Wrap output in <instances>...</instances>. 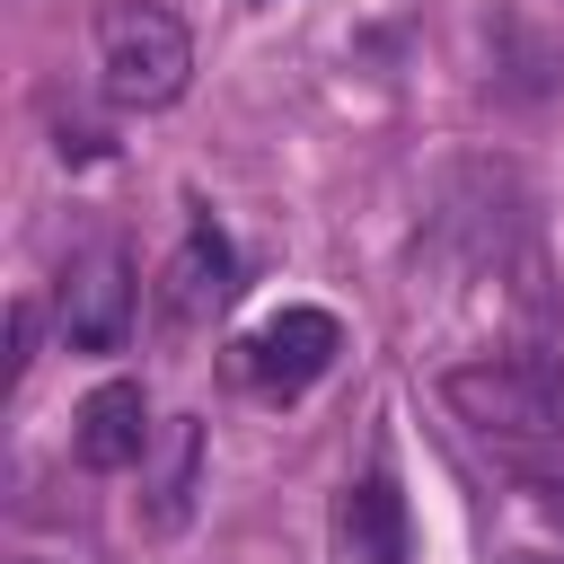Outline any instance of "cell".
Here are the masks:
<instances>
[{
    "mask_svg": "<svg viewBox=\"0 0 564 564\" xmlns=\"http://www.w3.org/2000/svg\"><path fill=\"white\" fill-rule=\"evenodd\" d=\"M185 79H194V35H185L176 9H159V0H123V9L97 18V88H106L115 106L159 115V106L185 97Z\"/></svg>",
    "mask_w": 564,
    "mask_h": 564,
    "instance_id": "6da1fadb",
    "label": "cell"
},
{
    "mask_svg": "<svg viewBox=\"0 0 564 564\" xmlns=\"http://www.w3.org/2000/svg\"><path fill=\"white\" fill-rule=\"evenodd\" d=\"M441 397L467 432L485 441H555L564 432V379L555 361H529V352H485V361H458L441 370Z\"/></svg>",
    "mask_w": 564,
    "mask_h": 564,
    "instance_id": "7a4b0ae2",
    "label": "cell"
},
{
    "mask_svg": "<svg viewBox=\"0 0 564 564\" xmlns=\"http://www.w3.org/2000/svg\"><path fill=\"white\" fill-rule=\"evenodd\" d=\"M132 308H141V282H132V256L123 247H79L70 264H62V282H53V317H62V335L79 344V352H123V335H132Z\"/></svg>",
    "mask_w": 564,
    "mask_h": 564,
    "instance_id": "3957f363",
    "label": "cell"
},
{
    "mask_svg": "<svg viewBox=\"0 0 564 564\" xmlns=\"http://www.w3.org/2000/svg\"><path fill=\"white\" fill-rule=\"evenodd\" d=\"M335 352H344L335 308L291 300V308H273V317L247 335V379H256V388H273V397H300L308 379H326V361H335Z\"/></svg>",
    "mask_w": 564,
    "mask_h": 564,
    "instance_id": "277c9868",
    "label": "cell"
},
{
    "mask_svg": "<svg viewBox=\"0 0 564 564\" xmlns=\"http://www.w3.org/2000/svg\"><path fill=\"white\" fill-rule=\"evenodd\" d=\"M335 564H414V520H405V494L388 467H361L344 494H335Z\"/></svg>",
    "mask_w": 564,
    "mask_h": 564,
    "instance_id": "5b68a950",
    "label": "cell"
},
{
    "mask_svg": "<svg viewBox=\"0 0 564 564\" xmlns=\"http://www.w3.org/2000/svg\"><path fill=\"white\" fill-rule=\"evenodd\" d=\"M150 441H159V423H150V388H141V379H97V388L79 397V414H70V449H79V467H97V476L141 467Z\"/></svg>",
    "mask_w": 564,
    "mask_h": 564,
    "instance_id": "8992f818",
    "label": "cell"
},
{
    "mask_svg": "<svg viewBox=\"0 0 564 564\" xmlns=\"http://www.w3.org/2000/svg\"><path fill=\"white\" fill-rule=\"evenodd\" d=\"M150 485H141V520L159 529V538H176L185 520H194V502H203V423L194 414H176V423H159V441H150Z\"/></svg>",
    "mask_w": 564,
    "mask_h": 564,
    "instance_id": "52a82bcc",
    "label": "cell"
},
{
    "mask_svg": "<svg viewBox=\"0 0 564 564\" xmlns=\"http://www.w3.org/2000/svg\"><path fill=\"white\" fill-rule=\"evenodd\" d=\"M229 291H238V256H229V238H220L212 220H194L185 247H176V264H167V308H176V317H203V308H220Z\"/></svg>",
    "mask_w": 564,
    "mask_h": 564,
    "instance_id": "ba28073f",
    "label": "cell"
},
{
    "mask_svg": "<svg viewBox=\"0 0 564 564\" xmlns=\"http://www.w3.org/2000/svg\"><path fill=\"white\" fill-rule=\"evenodd\" d=\"M35 361V300H9V361H0V388H18Z\"/></svg>",
    "mask_w": 564,
    "mask_h": 564,
    "instance_id": "9c48e42d",
    "label": "cell"
}]
</instances>
